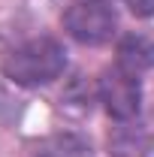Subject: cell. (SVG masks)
Returning <instances> with one entry per match:
<instances>
[{
	"label": "cell",
	"mask_w": 154,
	"mask_h": 157,
	"mask_svg": "<svg viewBox=\"0 0 154 157\" xmlns=\"http://www.w3.org/2000/svg\"><path fill=\"white\" fill-rule=\"evenodd\" d=\"M67 70V52L58 39L39 36L12 48L3 60V76L21 88H37L55 82Z\"/></svg>",
	"instance_id": "cell-1"
},
{
	"label": "cell",
	"mask_w": 154,
	"mask_h": 157,
	"mask_svg": "<svg viewBox=\"0 0 154 157\" xmlns=\"http://www.w3.org/2000/svg\"><path fill=\"white\" fill-rule=\"evenodd\" d=\"M118 15L106 0H82L64 12V30L82 45H103L115 36Z\"/></svg>",
	"instance_id": "cell-2"
},
{
	"label": "cell",
	"mask_w": 154,
	"mask_h": 157,
	"mask_svg": "<svg viewBox=\"0 0 154 157\" xmlns=\"http://www.w3.org/2000/svg\"><path fill=\"white\" fill-rule=\"evenodd\" d=\"M100 100L106 106V112L115 118V121H133L139 115V103H142V85H139V76L121 70V67H109L103 70L100 76Z\"/></svg>",
	"instance_id": "cell-3"
},
{
	"label": "cell",
	"mask_w": 154,
	"mask_h": 157,
	"mask_svg": "<svg viewBox=\"0 0 154 157\" xmlns=\"http://www.w3.org/2000/svg\"><path fill=\"white\" fill-rule=\"evenodd\" d=\"M151 145H154V136L148 133V127H142V124L121 121V127L109 136L112 157H148L151 154Z\"/></svg>",
	"instance_id": "cell-4"
},
{
	"label": "cell",
	"mask_w": 154,
	"mask_h": 157,
	"mask_svg": "<svg viewBox=\"0 0 154 157\" xmlns=\"http://www.w3.org/2000/svg\"><path fill=\"white\" fill-rule=\"evenodd\" d=\"M118 67L133 73V76L151 70L154 67V42L148 36H136V33L124 36L121 45H118Z\"/></svg>",
	"instance_id": "cell-5"
},
{
	"label": "cell",
	"mask_w": 154,
	"mask_h": 157,
	"mask_svg": "<svg viewBox=\"0 0 154 157\" xmlns=\"http://www.w3.org/2000/svg\"><path fill=\"white\" fill-rule=\"evenodd\" d=\"M124 6L133 12L136 18H151L154 15V0H124Z\"/></svg>",
	"instance_id": "cell-6"
},
{
	"label": "cell",
	"mask_w": 154,
	"mask_h": 157,
	"mask_svg": "<svg viewBox=\"0 0 154 157\" xmlns=\"http://www.w3.org/2000/svg\"><path fill=\"white\" fill-rule=\"evenodd\" d=\"M12 115H15V103H12L9 94H6V88L0 85V124H9Z\"/></svg>",
	"instance_id": "cell-7"
},
{
	"label": "cell",
	"mask_w": 154,
	"mask_h": 157,
	"mask_svg": "<svg viewBox=\"0 0 154 157\" xmlns=\"http://www.w3.org/2000/svg\"><path fill=\"white\" fill-rule=\"evenodd\" d=\"M39 157H58V154H52V151H45V154H39Z\"/></svg>",
	"instance_id": "cell-8"
},
{
	"label": "cell",
	"mask_w": 154,
	"mask_h": 157,
	"mask_svg": "<svg viewBox=\"0 0 154 157\" xmlns=\"http://www.w3.org/2000/svg\"><path fill=\"white\" fill-rule=\"evenodd\" d=\"M76 3H82V0H76Z\"/></svg>",
	"instance_id": "cell-9"
}]
</instances>
